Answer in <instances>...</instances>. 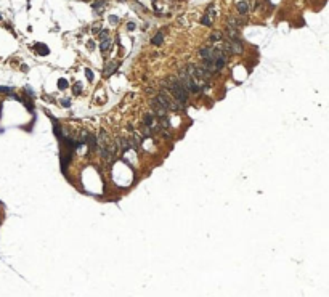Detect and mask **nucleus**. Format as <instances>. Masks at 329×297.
Segmentation results:
<instances>
[{
  "label": "nucleus",
  "instance_id": "2eb2a0df",
  "mask_svg": "<svg viewBox=\"0 0 329 297\" xmlns=\"http://www.w3.org/2000/svg\"><path fill=\"white\" fill-rule=\"evenodd\" d=\"M60 103H61V106H64V108H69V106H71V98H63Z\"/></svg>",
  "mask_w": 329,
  "mask_h": 297
},
{
  "label": "nucleus",
  "instance_id": "f3484780",
  "mask_svg": "<svg viewBox=\"0 0 329 297\" xmlns=\"http://www.w3.org/2000/svg\"><path fill=\"white\" fill-rule=\"evenodd\" d=\"M11 87H0V93H11Z\"/></svg>",
  "mask_w": 329,
  "mask_h": 297
},
{
  "label": "nucleus",
  "instance_id": "a211bd4d",
  "mask_svg": "<svg viewBox=\"0 0 329 297\" xmlns=\"http://www.w3.org/2000/svg\"><path fill=\"white\" fill-rule=\"evenodd\" d=\"M109 23H112V24H117V23H119V18H117V16H114V15H112V16H109Z\"/></svg>",
  "mask_w": 329,
  "mask_h": 297
},
{
  "label": "nucleus",
  "instance_id": "7ed1b4c3",
  "mask_svg": "<svg viewBox=\"0 0 329 297\" xmlns=\"http://www.w3.org/2000/svg\"><path fill=\"white\" fill-rule=\"evenodd\" d=\"M34 50L39 53L40 56H47V55L50 53L48 47H47V45H43V43H35V45H34Z\"/></svg>",
  "mask_w": 329,
  "mask_h": 297
},
{
  "label": "nucleus",
  "instance_id": "f03ea898",
  "mask_svg": "<svg viewBox=\"0 0 329 297\" xmlns=\"http://www.w3.org/2000/svg\"><path fill=\"white\" fill-rule=\"evenodd\" d=\"M117 68H119V61L117 60H111L106 66H105V76L108 77V76H111V74H114Z\"/></svg>",
  "mask_w": 329,
  "mask_h": 297
},
{
  "label": "nucleus",
  "instance_id": "aec40b11",
  "mask_svg": "<svg viewBox=\"0 0 329 297\" xmlns=\"http://www.w3.org/2000/svg\"><path fill=\"white\" fill-rule=\"evenodd\" d=\"M88 47H90V48H95V42L90 40V42H88Z\"/></svg>",
  "mask_w": 329,
  "mask_h": 297
},
{
  "label": "nucleus",
  "instance_id": "dca6fc26",
  "mask_svg": "<svg viewBox=\"0 0 329 297\" xmlns=\"http://www.w3.org/2000/svg\"><path fill=\"white\" fill-rule=\"evenodd\" d=\"M85 76H87V79H88V82H93V72H92V69H85Z\"/></svg>",
  "mask_w": 329,
  "mask_h": 297
},
{
  "label": "nucleus",
  "instance_id": "4be33fe9",
  "mask_svg": "<svg viewBox=\"0 0 329 297\" xmlns=\"http://www.w3.org/2000/svg\"><path fill=\"white\" fill-rule=\"evenodd\" d=\"M0 20H2V16H0Z\"/></svg>",
  "mask_w": 329,
  "mask_h": 297
},
{
  "label": "nucleus",
  "instance_id": "ddd939ff",
  "mask_svg": "<svg viewBox=\"0 0 329 297\" xmlns=\"http://www.w3.org/2000/svg\"><path fill=\"white\" fill-rule=\"evenodd\" d=\"M58 88H60V90L68 88V80H66V79H60V80H58Z\"/></svg>",
  "mask_w": 329,
  "mask_h": 297
},
{
  "label": "nucleus",
  "instance_id": "412c9836",
  "mask_svg": "<svg viewBox=\"0 0 329 297\" xmlns=\"http://www.w3.org/2000/svg\"><path fill=\"white\" fill-rule=\"evenodd\" d=\"M96 31H100V24H96V26H93V32H96Z\"/></svg>",
  "mask_w": 329,
  "mask_h": 297
},
{
  "label": "nucleus",
  "instance_id": "423d86ee",
  "mask_svg": "<svg viewBox=\"0 0 329 297\" xmlns=\"http://www.w3.org/2000/svg\"><path fill=\"white\" fill-rule=\"evenodd\" d=\"M143 125L145 127H153L154 125V116L149 114V113H146L145 117H143Z\"/></svg>",
  "mask_w": 329,
  "mask_h": 297
},
{
  "label": "nucleus",
  "instance_id": "20e7f679",
  "mask_svg": "<svg viewBox=\"0 0 329 297\" xmlns=\"http://www.w3.org/2000/svg\"><path fill=\"white\" fill-rule=\"evenodd\" d=\"M117 145L120 148V151H124V153H127L130 150V141L127 140V138H124V137H120L119 140H117Z\"/></svg>",
  "mask_w": 329,
  "mask_h": 297
},
{
  "label": "nucleus",
  "instance_id": "0eeeda50",
  "mask_svg": "<svg viewBox=\"0 0 329 297\" xmlns=\"http://www.w3.org/2000/svg\"><path fill=\"white\" fill-rule=\"evenodd\" d=\"M109 47H111V37H105V39H101V43H100L101 51H106Z\"/></svg>",
  "mask_w": 329,
  "mask_h": 297
},
{
  "label": "nucleus",
  "instance_id": "1a4fd4ad",
  "mask_svg": "<svg viewBox=\"0 0 329 297\" xmlns=\"http://www.w3.org/2000/svg\"><path fill=\"white\" fill-rule=\"evenodd\" d=\"M162 40H164V35H162V32H157L153 39H151V43L153 45H161L162 43Z\"/></svg>",
  "mask_w": 329,
  "mask_h": 297
},
{
  "label": "nucleus",
  "instance_id": "9d476101",
  "mask_svg": "<svg viewBox=\"0 0 329 297\" xmlns=\"http://www.w3.org/2000/svg\"><path fill=\"white\" fill-rule=\"evenodd\" d=\"M201 24H204V26H212V18L207 16V15H204V16L201 18Z\"/></svg>",
  "mask_w": 329,
  "mask_h": 297
},
{
  "label": "nucleus",
  "instance_id": "4468645a",
  "mask_svg": "<svg viewBox=\"0 0 329 297\" xmlns=\"http://www.w3.org/2000/svg\"><path fill=\"white\" fill-rule=\"evenodd\" d=\"M214 8H215L214 5H209V7H207V11H205V15L210 16L212 20H214V16H215V10H214Z\"/></svg>",
  "mask_w": 329,
  "mask_h": 297
},
{
  "label": "nucleus",
  "instance_id": "6ab92c4d",
  "mask_svg": "<svg viewBox=\"0 0 329 297\" xmlns=\"http://www.w3.org/2000/svg\"><path fill=\"white\" fill-rule=\"evenodd\" d=\"M135 27H137V24H135V23H127V29H128V31H133Z\"/></svg>",
  "mask_w": 329,
  "mask_h": 297
},
{
  "label": "nucleus",
  "instance_id": "f257e3e1",
  "mask_svg": "<svg viewBox=\"0 0 329 297\" xmlns=\"http://www.w3.org/2000/svg\"><path fill=\"white\" fill-rule=\"evenodd\" d=\"M177 79L180 80V83L183 85V88L186 92H191V93H199V92H201V85L186 72V69H182L180 72H178V77Z\"/></svg>",
  "mask_w": 329,
  "mask_h": 297
},
{
  "label": "nucleus",
  "instance_id": "6e6552de",
  "mask_svg": "<svg viewBox=\"0 0 329 297\" xmlns=\"http://www.w3.org/2000/svg\"><path fill=\"white\" fill-rule=\"evenodd\" d=\"M103 5H105V0H100V2L93 3V11H95V15H101L103 13Z\"/></svg>",
  "mask_w": 329,
  "mask_h": 297
},
{
  "label": "nucleus",
  "instance_id": "9b49d317",
  "mask_svg": "<svg viewBox=\"0 0 329 297\" xmlns=\"http://www.w3.org/2000/svg\"><path fill=\"white\" fill-rule=\"evenodd\" d=\"M223 39V34L222 32H214L212 35H210V42H218V40H222Z\"/></svg>",
  "mask_w": 329,
  "mask_h": 297
},
{
  "label": "nucleus",
  "instance_id": "f8f14e48",
  "mask_svg": "<svg viewBox=\"0 0 329 297\" xmlns=\"http://www.w3.org/2000/svg\"><path fill=\"white\" fill-rule=\"evenodd\" d=\"M80 92H82V83H79V82L74 83L72 85V93L74 95H80Z\"/></svg>",
  "mask_w": 329,
  "mask_h": 297
},
{
  "label": "nucleus",
  "instance_id": "39448f33",
  "mask_svg": "<svg viewBox=\"0 0 329 297\" xmlns=\"http://www.w3.org/2000/svg\"><path fill=\"white\" fill-rule=\"evenodd\" d=\"M236 10L241 13V15H246L249 11V3L247 2H238L236 3Z\"/></svg>",
  "mask_w": 329,
  "mask_h": 297
}]
</instances>
